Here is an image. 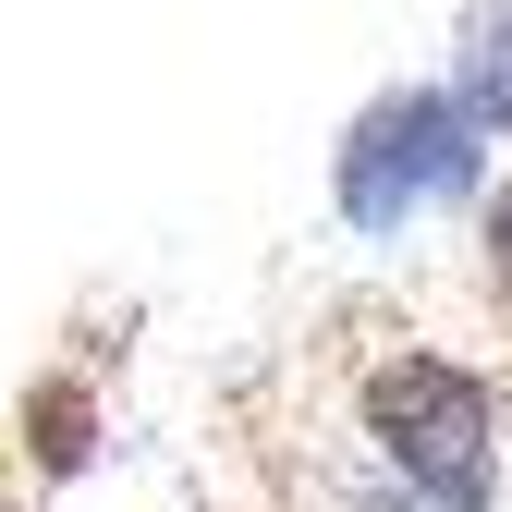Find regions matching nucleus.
<instances>
[{"label":"nucleus","instance_id":"5","mask_svg":"<svg viewBox=\"0 0 512 512\" xmlns=\"http://www.w3.org/2000/svg\"><path fill=\"white\" fill-rule=\"evenodd\" d=\"M476 244H488V281H512V183L476 208Z\"/></svg>","mask_w":512,"mask_h":512},{"label":"nucleus","instance_id":"1","mask_svg":"<svg viewBox=\"0 0 512 512\" xmlns=\"http://www.w3.org/2000/svg\"><path fill=\"white\" fill-rule=\"evenodd\" d=\"M476 171H488V122L452 86H378L330 147V208L366 244H391V232H415L439 208H464Z\"/></svg>","mask_w":512,"mask_h":512},{"label":"nucleus","instance_id":"3","mask_svg":"<svg viewBox=\"0 0 512 512\" xmlns=\"http://www.w3.org/2000/svg\"><path fill=\"white\" fill-rule=\"evenodd\" d=\"M452 98L512 147V13H464V37H452Z\"/></svg>","mask_w":512,"mask_h":512},{"label":"nucleus","instance_id":"4","mask_svg":"<svg viewBox=\"0 0 512 512\" xmlns=\"http://www.w3.org/2000/svg\"><path fill=\"white\" fill-rule=\"evenodd\" d=\"M25 452H37V476H86V452H98V391L86 378H37L25 391Z\"/></svg>","mask_w":512,"mask_h":512},{"label":"nucleus","instance_id":"2","mask_svg":"<svg viewBox=\"0 0 512 512\" xmlns=\"http://www.w3.org/2000/svg\"><path fill=\"white\" fill-rule=\"evenodd\" d=\"M366 439H378V464H391L427 512H488V488H500V403L452 354L366 366Z\"/></svg>","mask_w":512,"mask_h":512}]
</instances>
